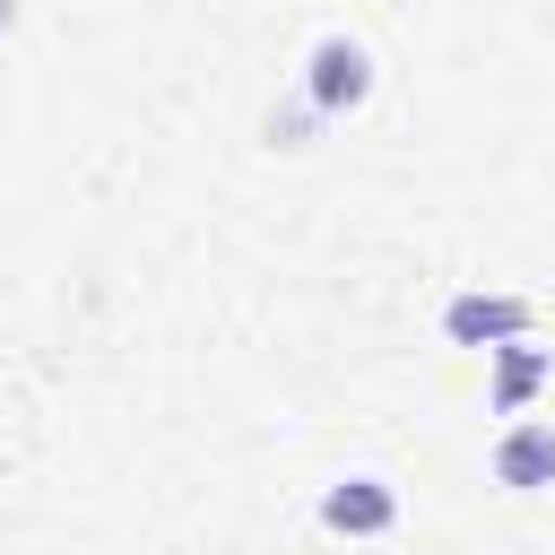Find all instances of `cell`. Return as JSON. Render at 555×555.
I'll return each instance as SVG.
<instances>
[{"label": "cell", "instance_id": "6", "mask_svg": "<svg viewBox=\"0 0 555 555\" xmlns=\"http://www.w3.org/2000/svg\"><path fill=\"white\" fill-rule=\"evenodd\" d=\"M9 26H17V0H0V35H9Z\"/></svg>", "mask_w": 555, "mask_h": 555}, {"label": "cell", "instance_id": "5", "mask_svg": "<svg viewBox=\"0 0 555 555\" xmlns=\"http://www.w3.org/2000/svg\"><path fill=\"white\" fill-rule=\"evenodd\" d=\"M494 356H503V364H494V399H503V408H512V399H529V390L546 382V356H538L529 338H503Z\"/></svg>", "mask_w": 555, "mask_h": 555}, {"label": "cell", "instance_id": "3", "mask_svg": "<svg viewBox=\"0 0 555 555\" xmlns=\"http://www.w3.org/2000/svg\"><path fill=\"white\" fill-rule=\"evenodd\" d=\"M494 477L503 486H555V425H512L503 442H494Z\"/></svg>", "mask_w": 555, "mask_h": 555}, {"label": "cell", "instance_id": "1", "mask_svg": "<svg viewBox=\"0 0 555 555\" xmlns=\"http://www.w3.org/2000/svg\"><path fill=\"white\" fill-rule=\"evenodd\" d=\"M304 95H312V113L364 104V95H373V52H364L356 35H321V43L304 52Z\"/></svg>", "mask_w": 555, "mask_h": 555}, {"label": "cell", "instance_id": "4", "mask_svg": "<svg viewBox=\"0 0 555 555\" xmlns=\"http://www.w3.org/2000/svg\"><path fill=\"white\" fill-rule=\"evenodd\" d=\"M520 330H529V304H520V295H460V304H451V338L503 347V338H520Z\"/></svg>", "mask_w": 555, "mask_h": 555}, {"label": "cell", "instance_id": "2", "mask_svg": "<svg viewBox=\"0 0 555 555\" xmlns=\"http://www.w3.org/2000/svg\"><path fill=\"white\" fill-rule=\"evenodd\" d=\"M321 520H330V529H347V538H373V529H390V520H399V494H390L382 477H338V486L321 494Z\"/></svg>", "mask_w": 555, "mask_h": 555}]
</instances>
